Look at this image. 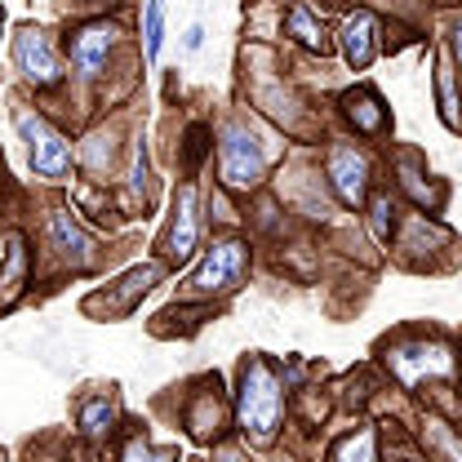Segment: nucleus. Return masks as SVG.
<instances>
[{"mask_svg": "<svg viewBox=\"0 0 462 462\" xmlns=\"http://www.w3.org/2000/svg\"><path fill=\"white\" fill-rule=\"evenodd\" d=\"M281 404H285V392H281V378L276 369L263 360V356H249L240 365V392H236V409H240V431L249 445H272L276 440V427H281Z\"/></svg>", "mask_w": 462, "mask_h": 462, "instance_id": "nucleus-1", "label": "nucleus"}, {"mask_svg": "<svg viewBox=\"0 0 462 462\" xmlns=\"http://www.w3.org/2000/svg\"><path fill=\"white\" fill-rule=\"evenodd\" d=\"M272 165V152L267 143L249 129V125H227L223 143H218V170H223V182L236 187V191H249L263 182V173Z\"/></svg>", "mask_w": 462, "mask_h": 462, "instance_id": "nucleus-2", "label": "nucleus"}, {"mask_svg": "<svg viewBox=\"0 0 462 462\" xmlns=\"http://www.w3.org/2000/svg\"><path fill=\"white\" fill-rule=\"evenodd\" d=\"M245 272H249V245L240 236H223L209 245L205 263L196 267L191 293H231L245 285Z\"/></svg>", "mask_w": 462, "mask_h": 462, "instance_id": "nucleus-3", "label": "nucleus"}, {"mask_svg": "<svg viewBox=\"0 0 462 462\" xmlns=\"http://www.w3.org/2000/svg\"><path fill=\"white\" fill-rule=\"evenodd\" d=\"M18 134L27 138V152H32V170L45 173V178H62V173L71 170V147H67V138L58 134L54 125H45L41 116L32 112H18Z\"/></svg>", "mask_w": 462, "mask_h": 462, "instance_id": "nucleus-4", "label": "nucleus"}, {"mask_svg": "<svg viewBox=\"0 0 462 462\" xmlns=\"http://www.w3.org/2000/svg\"><path fill=\"white\" fill-rule=\"evenodd\" d=\"M329 182H334L343 205L360 209L365 196H369V156L356 152L351 143H334L329 147Z\"/></svg>", "mask_w": 462, "mask_h": 462, "instance_id": "nucleus-5", "label": "nucleus"}, {"mask_svg": "<svg viewBox=\"0 0 462 462\" xmlns=\"http://www.w3.org/2000/svg\"><path fill=\"white\" fill-rule=\"evenodd\" d=\"M14 62H18V71H23L32 85H41V89H50V85L62 80L54 45H50V36L36 32V27H23V32H18V41H14Z\"/></svg>", "mask_w": 462, "mask_h": 462, "instance_id": "nucleus-6", "label": "nucleus"}, {"mask_svg": "<svg viewBox=\"0 0 462 462\" xmlns=\"http://www.w3.org/2000/svg\"><path fill=\"white\" fill-rule=\"evenodd\" d=\"M200 196L196 187H182L178 191V205H173V223H170V236H165V258L170 263H187L196 254V236H200Z\"/></svg>", "mask_w": 462, "mask_h": 462, "instance_id": "nucleus-7", "label": "nucleus"}, {"mask_svg": "<svg viewBox=\"0 0 462 462\" xmlns=\"http://www.w3.org/2000/svg\"><path fill=\"white\" fill-rule=\"evenodd\" d=\"M392 369L401 374V383H422V369L427 374H454V356H449V346L440 343H418V346H401V351H392Z\"/></svg>", "mask_w": 462, "mask_h": 462, "instance_id": "nucleus-8", "label": "nucleus"}, {"mask_svg": "<svg viewBox=\"0 0 462 462\" xmlns=\"http://www.w3.org/2000/svg\"><path fill=\"white\" fill-rule=\"evenodd\" d=\"M112 41H116L112 23H89V27H80V32L71 36V67H76L85 80H94V76L103 71V62H107Z\"/></svg>", "mask_w": 462, "mask_h": 462, "instance_id": "nucleus-9", "label": "nucleus"}, {"mask_svg": "<svg viewBox=\"0 0 462 462\" xmlns=\"http://www.w3.org/2000/svg\"><path fill=\"white\" fill-rule=\"evenodd\" d=\"M374 50H378V18L369 9H360V14L346 18V27H343V58L360 71V67L374 62Z\"/></svg>", "mask_w": 462, "mask_h": 462, "instance_id": "nucleus-10", "label": "nucleus"}, {"mask_svg": "<svg viewBox=\"0 0 462 462\" xmlns=\"http://www.w3.org/2000/svg\"><path fill=\"white\" fill-rule=\"evenodd\" d=\"M50 236H54L58 254H62L71 267H89V263H94V240L76 227V218H71L67 209H58L54 218H50Z\"/></svg>", "mask_w": 462, "mask_h": 462, "instance_id": "nucleus-11", "label": "nucleus"}, {"mask_svg": "<svg viewBox=\"0 0 462 462\" xmlns=\"http://www.w3.org/2000/svg\"><path fill=\"white\" fill-rule=\"evenodd\" d=\"M343 107H346V120L356 125V134H378V129L387 125L383 98H378L374 89H356V94H346Z\"/></svg>", "mask_w": 462, "mask_h": 462, "instance_id": "nucleus-12", "label": "nucleus"}, {"mask_svg": "<svg viewBox=\"0 0 462 462\" xmlns=\"http://www.w3.org/2000/svg\"><path fill=\"white\" fill-rule=\"evenodd\" d=\"M285 32L298 41V45H307V50H316V54H325L329 50V36H325V27L311 18V9L307 5H293L285 18Z\"/></svg>", "mask_w": 462, "mask_h": 462, "instance_id": "nucleus-13", "label": "nucleus"}, {"mask_svg": "<svg viewBox=\"0 0 462 462\" xmlns=\"http://www.w3.org/2000/svg\"><path fill=\"white\" fill-rule=\"evenodd\" d=\"M23 276H27V245L14 236L9 240V258H5V272H0V307H9L23 289Z\"/></svg>", "mask_w": 462, "mask_h": 462, "instance_id": "nucleus-14", "label": "nucleus"}, {"mask_svg": "<svg viewBox=\"0 0 462 462\" xmlns=\"http://www.w3.org/2000/svg\"><path fill=\"white\" fill-rule=\"evenodd\" d=\"M116 427V404L107 396H94V401H85L80 409V431L89 436V440H107Z\"/></svg>", "mask_w": 462, "mask_h": 462, "instance_id": "nucleus-15", "label": "nucleus"}, {"mask_svg": "<svg viewBox=\"0 0 462 462\" xmlns=\"http://www.w3.org/2000/svg\"><path fill=\"white\" fill-rule=\"evenodd\" d=\"M334 462H374V431H360V436L343 440Z\"/></svg>", "mask_w": 462, "mask_h": 462, "instance_id": "nucleus-16", "label": "nucleus"}, {"mask_svg": "<svg viewBox=\"0 0 462 462\" xmlns=\"http://www.w3.org/2000/svg\"><path fill=\"white\" fill-rule=\"evenodd\" d=\"M120 462H178V454L173 449H152L147 440H129Z\"/></svg>", "mask_w": 462, "mask_h": 462, "instance_id": "nucleus-17", "label": "nucleus"}, {"mask_svg": "<svg viewBox=\"0 0 462 462\" xmlns=\"http://www.w3.org/2000/svg\"><path fill=\"white\" fill-rule=\"evenodd\" d=\"M374 236L378 240H392V196H378L374 200Z\"/></svg>", "mask_w": 462, "mask_h": 462, "instance_id": "nucleus-18", "label": "nucleus"}, {"mask_svg": "<svg viewBox=\"0 0 462 462\" xmlns=\"http://www.w3.org/2000/svg\"><path fill=\"white\" fill-rule=\"evenodd\" d=\"M431 436H436V445H440V449H449V454L462 462V440L449 431V427H445V422H431Z\"/></svg>", "mask_w": 462, "mask_h": 462, "instance_id": "nucleus-19", "label": "nucleus"}, {"mask_svg": "<svg viewBox=\"0 0 462 462\" xmlns=\"http://www.w3.org/2000/svg\"><path fill=\"white\" fill-rule=\"evenodd\" d=\"M200 41H205V27H191L187 32V50H200Z\"/></svg>", "mask_w": 462, "mask_h": 462, "instance_id": "nucleus-20", "label": "nucleus"}, {"mask_svg": "<svg viewBox=\"0 0 462 462\" xmlns=\"http://www.w3.org/2000/svg\"><path fill=\"white\" fill-rule=\"evenodd\" d=\"M218 462H245V454H240V449H223V454H218Z\"/></svg>", "mask_w": 462, "mask_h": 462, "instance_id": "nucleus-21", "label": "nucleus"}, {"mask_svg": "<svg viewBox=\"0 0 462 462\" xmlns=\"http://www.w3.org/2000/svg\"><path fill=\"white\" fill-rule=\"evenodd\" d=\"M454 54L462 58V23H458V27H454Z\"/></svg>", "mask_w": 462, "mask_h": 462, "instance_id": "nucleus-22", "label": "nucleus"}, {"mask_svg": "<svg viewBox=\"0 0 462 462\" xmlns=\"http://www.w3.org/2000/svg\"><path fill=\"white\" fill-rule=\"evenodd\" d=\"M0 23H5V9H0Z\"/></svg>", "mask_w": 462, "mask_h": 462, "instance_id": "nucleus-23", "label": "nucleus"}]
</instances>
